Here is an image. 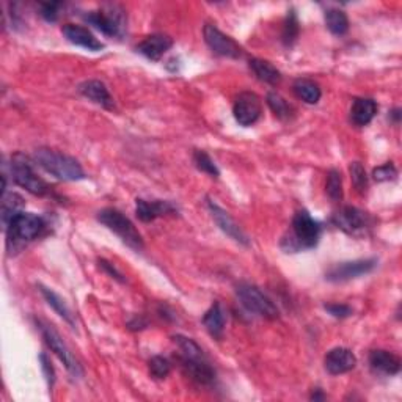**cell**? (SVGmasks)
<instances>
[{"label":"cell","instance_id":"cell-15","mask_svg":"<svg viewBox=\"0 0 402 402\" xmlns=\"http://www.w3.org/2000/svg\"><path fill=\"white\" fill-rule=\"evenodd\" d=\"M62 32H63L66 40L73 43V44H75V46H80L83 49L93 51V52L104 49V44L100 40H97V38L85 27L75 26V24H66V26H63Z\"/></svg>","mask_w":402,"mask_h":402},{"label":"cell","instance_id":"cell-3","mask_svg":"<svg viewBox=\"0 0 402 402\" xmlns=\"http://www.w3.org/2000/svg\"><path fill=\"white\" fill-rule=\"evenodd\" d=\"M97 220H100L104 226H107L110 231L115 233L127 247L134 248L135 252L143 250V239L140 233L135 228L131 220L125 214H121L120 211L112 208L102 209L100 214H97Z\"/></svg>","mask_w":402,"mask_h":402},{"label":"cell","instance_id":"cell-12","mask_svg":"<svg viewBox=\"0 0 402 402\" xmlns=\"http://www.w3.org/2000/svg\"><path fill=\"white\" fill-rule=\"evenodd\" d=\"M333 222H335L338 228L349 234H359L369 228V218L366 216V212H363L359 208L354 206H346L338 211L335 218H333Z\"/></svg>","mask_w":402,"mask_h":402},{"label":"cell","instance_id":"cell-32","mask_svg":"<svg viewBox=\"0 0 402 402\" xmlns=\"http://www.w3.org/2000/svg\"><path fill=\"white\" fill-rule=\"evenodd\" d=\"M194 164L196 165V169L201 170L203 173H208L212 178H218L220 171L217 169V165L206 153H204V151H195Z\"/></svg>","mask_w":402,"mask_h":402},{"label":"cell","instance_id":"cell-22","mask_svg":"<svg viewBox=\"0 0 402 402\" xmlns=\"http://www.w3.org/2000/svg\"><path fill=\"white\" fill-rule=\"evenodd\" d=\"M225 322V311L222 310V305H220L218 302H216L203 316V325L209 332V335L217 339L223 337Z\"/></svg>","mask_w":402,"mask_h":402},{"label":"cell","instance_id":"cell-28","mask_svg":"<svg viewBox=\"0 0 402 402\" xmlns=\"http://www.w3.org/2000/svg\"><path fill=\"white\" fill-rule=\"evenodd\" d=\"M173 341L179 347V351L183 352V359H194V360L206 359L203 351H201V347L196 344L194 339L183 337V335H174Z\"/></svg>","mask_w":402,"mask_h":402},{"label":"cell","instance_id":"cell-33","mask_svg":"<svg viewBox=\"0 0 402 402\" xmlns=\"http://www.w3.org/2000/svg\"><path fill=\"white\" fill-rule=\"evenodd\" d=\"M349 171H351V176H352V183L355 186V189L359 192H366L368 189V176H366V171L363 169V165L360 162H354L349 166Z\"/></svg>","mask_w":402,"mask_h":402},{"label":"cell","instance_id":"cell-10","mask_svg":"<svg viewBox=\"0 0 402 402\" xmlns=\"http://www.w3.org/2000/svg\"><path fill=\"white\" fill-rule=\"evenodd\" d=\"M261 101L255 93L244 92L240 93L233 105V113L240 126H252L261 117Z\"/></svg>","mask_w":402,"mask_h":402},{"label":"cell","instance_id":"cell-29","mask_svg":"<svg viewBox=\"0 0 402 402\" xmlns=\"http://www.w3.org/2000/svg\"><path fill=\"white\" fill-rule=\"evenodd\" d=\"M268 104H269V107L272 109V112H274L278 118L287 120L292 115V107L290 104H287L285 97L280 96L278 93H269L268 95Z\"/></svg>","mask_w":402,"mask_h":402},{"label":"cell","instance_id":"cell-37","mask_svg":"<svg viewBox=\"0 0 402 402\" xmlns=\"http://www.w3.org/2000/svg\"><path fill=\"white\" fill-rule=\"evenodd\" d=\"M62 4H43L41 5V16L48 22H55L58 19V10Z\"/></svg>","mask_w":402,"mask_h":402},{"label":"cell","instance_id":"cell-9","mask_svg":"<svg viewBox=\"0 0 402 402\" xmlns=\"http://www.w3.org/2000/svg\"><path fill=\"white\" fill-rule=\"evenodd\" d=\"M376 265H377V260H374V258H371V260H355V261L339 263L327 270L325 278L333 283L349 282V280L359 278L361 275L369 274V272H373Z\"/></svg>","mask_w":402,"mask_h":402},{"label":"cell","instance_id":"cell-8","mask_svg":"<svg viewBox=\"0 0 402 402\" xmlns=\"http://www.w3.org/2000/svg\"><path fill=\"white\" fill-rule=\"evenodd\" d=\"M9 242L33 240L44 230V220L30 212H18L5 226Z\"/></svg>","mask_w":402,"mask_h":402},{"label":"cell","instance_id":"cell-1","mask_svg":"<svg viewBox=\"0 0 402 402\" xmlns=\"http://www.w3.org/2000/svg\"><path fill=\"white\" fill-rule=\"evenodd\" d=\"M33 157L36 165L62 181H79L85 178L80 164L74 157L58 153L55 149L38 148Z\"/></svg>","mask_w":402,"mask_h":402},{"label":"cell","instance_id":"cell-13","mask_svg":"<svg viewBox=\"0 0 402 402\" xmlns=\"http://www.w3.org/2000/svg\"><path fill=\"white\" fill-rule=\"evenodd\" d=\"M208 208L211 211L212 218L216 220V223L218 225L220 230H222L225 234H228L231 239L239 242V244L248 245L247 234L242 231V228L236 222H234V218L228 214V212L220 208L218 204L212 200H208Z\"/></svg>","mask_w":402,"mask_h":402},{"label":"cell","instance_id":"cell-4","mask_svg":"<svg viewBox=\"0 0 402 402\" xmlns=\"http://www.w3.org/2000/svg\"><path fill=\"white\" fill-rule=\"evenodd\" d=\"M11 174L14 183L26 189L27 192L38 196L49 194V186L46 184V181L35 173L33 164L27 156L18 153L11 157Z\"/></svg>","mask_w":402,"mask_h":402},{"label":"cell","instance_id":"cell-38","mask_svg":"<svg viewBox=\"0 0 402 402\" xmlns=\"http://www.w3.org/2000/svg\"><path fill=\"white\" fill-rule=\"evenodd\" d=\"M40 360H41V368H43V371H44V376H46V381H48L49 386H52V385H54V382H55L54 368H52L51 361L48 360V356L44 355V354L40 355Z\"/></svg>","mask_w":402,"mask_h":402},{"label":"cell","instance_id":"cell-5","mask_svg":"<svg viewBox=\"0 0 402 402\" xmlns=\"http://www.w3.org/2000/svg\"><path fill=\"white\" fill-rule=\"evenodd\" d=\"M85 21L107 36H121L126 30V16L118 5H107L97 11H90Z\"/></svg>","mask_w":402,"mask_h":402},{"label":"cell","instance_id":"cell-7","mask_svg":"<svg viewBox=\"0 0 402 402\" xmlns=\"http://www.w3.org/2000/svg\"><path fill=\"white\" fill-rule=\"evenodd\" d=\"M36 325L40 327L44 343H46L51 351L58 356L60 361H62L65 365V368L70 371V373L74 377H80L83 374V371L79 365V361L75 360V356L73 355V352L70 351V349H68V346L65 344V341L62 339V337H60V333L48 322L36 321Z\"/></svg>","mask_w":402,"mask_h":402},{"label":"cell","instance_id":"cell-16","mask_svg":"<svg viewBox=\"0 0 402 402\" xmlns=\"http://www.w3.org/2000/svg\"><path fill=\"white\" fill-rule=\"evenodd\" d=\"M171 46H173V40L170 36L156 33V35L147 36L145 40H143L137 46V51L142 55L153 60V62H157V60H161V57L165 54L166 51H170Z\"/></svg>","mask_w":402,"mask_h":402},{"label":"cell","instance_id":"cell-34","mask_svg":"<svg viewBox=\"0 0 402 402\" xmlns=\"http://www.w3.org/2000/svg\"><path fill=\"white\" fill-rule=\"evenodd\" d=\"M170 369H171L170 361L164 359V356L157 355L149 360V373L156 379H165L170 374Z\"/></svg>","mask_w":402,"mask_h":402},{"label":"cell","instance_id":"cell-36","mask_svg":"<svg viewBox=\"0 0 402 402\" xmlns=\"http://www.w3.org/2000/svg\"><path fill=\"white\" fill-rule=\"evenodd\" d=\"M325 310H327L333 317H339V319H344V317L352 314V308L349 305H343V303H329V305H325Z\"/></svg>","mask_w":402,"mask_h":402},{"label":"cell","instance_id":"cell-27","mask_svg":"<svg viewBox=\"0 0 402 402\" xmlns=\"http://www.w3.org/2000/svg\"><path fill=\"white\" fill-rule=\"evenodd\" d=\"M24 200L21 199L18 194H4L2 196V220L6 226L10 223V220L18 214V211L22 208Z\"/></svg>","mask_w":402,"mask_h":402},{"label":"cell","instance_id":"cell-25","mask_svg":"<svg viewBox=\"0 0 402 402\" xmlns=\"http://www.w3.org/2000/svg\"><path fill=\"white\" fill-rule=\"evenodd\" d=\"M294 92L307 104H316L321 100V88L308 79H299L294 83Z\"/></svg>","mask_w":402,"mask_h":402},{"label":"cell","instance_id":"cell-26","mask_svg":"<svg viewBox=\"0 0 402 402\" xmlns=\"http://www.w3.org/2000/svg\"><path fill=\"white\" fill-rule=\"evenodd\" d=\"M325 24L333 35H344L349 30L347 14L338 9H330L325 11Z\"/></svg>","mask_w":402,"mask_h":402},{"label":"cell","instance_id":"cell-2","mask_svg":"<svg viewBox=\"0 0 402 402\" xmlns=\"http://www.w3.org/2000/svg\"><path fill=\"white\" fill-rule=\"evenodd\" d=\"M321 238V225L311 217L307 211L295 212L292 218V234L285 238L282 247L286 252H297V250L316 247Z\"/></svg>","mask_w":402,"mask_h":402},{"label":"cell","instance_id":"cell-14","mask_svg":"<svg viewBox=\"0 0 402 402\" xmlns=\"http://www.w3.org/2000/svg\"><path fill=\"white\" fill-rule=\"evenodd\" d=\"M325 369L332 376L346 374L349 371H352L356 365L355 355L346 347H335L325 355Z\"/></svg>","mask_w":402,"mask_h":402},{"label":"cell","instance_id":"cell-19","mask_svg":"<svg viewBox=\"0 0 402 402\" xmlns=\"http://www.w3.org/2000/svg\"><path fill=\"white\" fill-rule=\"evenodd\" d=\"M369 365L373 369L386 376H394L401 371L399 356L388 351H382V349H377V351L369 354Z\"/></svg>","mask_w":402,"mask_h":402},{"label":"cell","instance_id":"cell-24","mask_svg":"<svg viewBox=\"0 0 402 402\" xmlns=\"http://www.w3.org/2000/svg\"><path fill=\"white\" fill-rule=\"evenodd\" d=\"M40 291L43 294V297L44 300L48 302V305L54 308L55 313L60 316V317H63V319L71 325V327H75V321H74V316L71 313V310L70 307L66 305L65 300L60 297V295L57 292H54L52 290H49V287L46 286H41L40 285Z\"/></svg>","mask_w":402,"mask_h":402},{"label":"cell","instance_id":"cell-17","mask_svg":"<svg viewBox=\"0 0 402 402\" xmlns=\"http://www.w3.org/2000/svg\"><path fill=\"white\" fill-rule=\"evenodd\" d=\"M79 93L87 100L101 105L104 109H113V100L107 87L101 80H87L79 85Z\"/></svg>","mask_w":402,"mask_h":402},{"label":"cell","instance_id":"cell-31","mask_svg":"<svg viewBox=\"0 0 402 402\" xmlns=\"http://www.w3.org/2000/svg\"><path fill=\"white\" fill-rule=\"evenodd\" d=\"M327 195L333 201H339L343 199V179L338 170H330L327 174V186H325Z\"/></svg>","mask_w":402,"mask_h":402},{"label":"cell","instance_id":"cell-23","mask_svg":"<svg viewBox=\"0 0 402 402\" xmlns=\"http://www.w3.org/2000/svg\"><path fill=\"white\" fill-rule=\"evenodd\" d=\"M250 68H252V71L255 73L256 78L265 83L277 85V83L282 82V73H280L272 63L265 62V60L252 58L250 60Z\"/></svg>","mask_w":402,"mask_h":402},{"label":"cell","instance_id":"cell-21","mask_svg":"<svg viewBox=\"0 0 402 402\" xmlns=\"http://www.w3.org/2000/svg\"><path fill=\"white\" fill-rule=\"evenodd\" d=\"M377 113V104L376 101L369 100V97H359L355 100L351 109V120L356 126H366L374 120Z\"/></svg>","mask_w":402,"mask_h":402},{"label":"cell","instance_id":"cell-39","mask_svg":"<svg viewBox=\"0 0 402 402\" xmlns=\"http://www.w3.org/2000/svg\"><path fill=\"white\" fill-rule=\"evenodd\" d=\"M100 264H101V268H102L104 270H107V272H109V274H110V277H112V278L118 280V282H121V283H123V282H125L123 275H121V274H120V272H118V270H117L115 268H113V265H112L110 263H107V261H105V260H100Z\"/></svg>","mask_w":402,"mask_h":402},{"label":"cell","instance_id":"cell-35","mask_svg":"<svg viewBox=\"0 0 402 402\" xmlns=\"http://www.w3.org/2000/svg\"><path fill=\"white\" fill-rule=\"evenodd\" d=\"M373 176L379 183H384V181H393L396 179L398 176V170L394 169L393 164H385L377 166V169L373 171Z\"/></svg>","mask_w":402,"mask_h":402},{"label":"cell","instance_id":"cell-6","mask_svg":"<svg viewBox=\"0 0 402 402\" xmlns=\"http://www.w3.org/2000/svg\"><path fill=\"white\" fill-rule=\"evenodd\" d=\"M236 292L242 305L248 311H252V313L265 317V319H277L278 317V308L275 307V303L260 287L250 283H240Z\"/></svg>","mask_w":402,"mask_h":402},{"label":"cell","instance_id":"cell-30","mask_svg":"<svg viewBox=\"0 0 402 402\" xmlns=\"http://www.w3.org/2000/svg\"><path fill=\"white\" fill-rule=\"evenodd\" d=\"M299 30L300 27H299L297 14L294 13V10H291L283 26V43L286 44V46H292V44L295 43V40H297V36H299Z\"/></svg>","mask_w":402,"mask_h":402},{"label":"cell","instance_id":"cell-20","mask_svg":"<svg viewBox=\"0 0 402 402\" xmlns=\"http://www.w3.org/2000/svg\"><path fill=\"white\" fill-rule=\"evenodd\" d=\"M183 361V368L186 369V373L191 376L194 381L203 385H209L214 382L216 373L214 369L211 368L209 361L206 359H181Z\"/></svg>","mask_w":402,"mask_h":402},{"label":"cell","instance_id":"cell-18","mask_svg":"<svg viewBox=\"0 0 402 402\" xmlns=\"http://www.w3.org/2000/svg\"><path fill=\"white\" fill-rule=\"evenodd\" d=\"M137 217L142 222H153V220L164 217L166 214H174L176 208L173 206L170 201H145V200H137Z\"/></svg>","mask_w":402,"mask_h":402},{"label":"cell","instance_id":"cell-11","mask_svg":"<svg viewBox=\"0 0 402 402\" xmlns=\"http://www.w3.org/2000/svg\"><path fill=\"white\" fill-rule=\"evenodd\" d=\"M204 41H206L208 46L211 48L212 52H216L217 55L228 57V58H239L242 54V49L239 44L233 40V38L226 36L225 33L220 32V30L214 26L206 24L203 30Z\"/></svg>","mask_w":402,"mask_h":402}]
</instances>
